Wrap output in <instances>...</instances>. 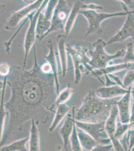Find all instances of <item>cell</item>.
Returning <instances> with one entry per match:
<instances>
[{
	"mask_svg": "<svg viewBox=\"0 0 134 151\" xmlns=\"http://www.w3.org/2000/svg\"><path fill=\"white\" fill-rule=\"evenodd\" d=\"M89 49L79 45H66L68 57L71 58L75 73V83L78 84L83 74H93L94 70L90 63L91 58L89 54Z\"/></svg>",
	"mask_w": 134,
	"mask_h": 151,
	"instance_id": "3",
	"label": "cell"
},
{
	"mask_svg": "<svg viewBox=\"0 0 134 151\" xmlns=\"http://www.w3.org/2000/svg\"><path fill=\"white\" fill-rule=\"evenodd\" d=\"M73 93L74 90L71 87L70 83H69L67 87L62 90L61 92H60L59 94H58L55 102L56 107L60 104L66 103L71 98Z\"/></svg>",
	"mask_w": 134,
	"mask_h": 151,
	"instance_id": "24",
	"label": "cell"
},
{
	"mask_svg": "<svg viewBox=\"0 0 134 151\" xmlns=\"http://www.w3.org/2000/svg\"><path fill=\"white\" fill-rule=\"evenodd\" d=\"M129 125H130V129H132L134 127V108L132 109L131 119H130V122L129 123Z\"/></svg>",
	"mask_w": 134,
	"mask_h": 151,
	"instance_id": "34",
	"label": "cell"
},
{
	"mask_svg": "<svg viewBox=\"0 0 134 151\" xmlns=\"http://www.w3.org/2000/svg\"><path fill=\"white\" fill-rule=\"evenodd\" d=\"M67 37V36L65 35H58L57 38L61 70L63 78H64L66 75L67 71L68 70V55L67 53L66 45Z\"/></svg>",
	"mask_w": 134,
	"mask_h": 151,
	"instance_id": "16",
	"label": "cell"
},
{
	"mask_svg": "<svg viewBox=\"0 0 134 151\" xmlns=\"http://www.w3.org/2000/svg\"><path fill=\"white\" fill-rule=\"evenodd\" d=\"M119 110L117 105L115 104L112 106L110 114L105 121V130L109 137L110 138L112 144L115 151H125L119 139L115 137V132L119 116Z\"/></svg>",
	"mask_w": 134,
	"mask_h": 151,
	"instance_id": "11",
	"label": "cell"
},
{
	"mask_svg": "<svg viewBox=\"0 0 134 151\" xmlns=\"http://www.w3.org/2000/svg\"><path fill=\"white\" fill-rule=\"evenodd\" d=\"M129 129H130L129 124H123L121 122L120 120L119 122H117V127L115 134V137L117 138L118 139H120L129 131Z\"/></svg>",
	"mask_w": 134,
	"mask_h": 151,
	"instance_id": "27",
	"label": "cell"
},
{
	"mask_svg": "<svg viewBox=\"0 0 134 151\" xmlns=\"http://www.w3.org/2000/svg\"><path fill=\"white\" fill-rule=\"evenodd\" d=\"M70 110V107L66 103H62L57 107L55 116L49 128L50 132H52L58 127L63 119L68 115Z\"/></svg>",
	"mask_w": 134,
	"mask_h": 151,
	"instance_id": "21",
	"label": "cell"
},
{
	"mask_svg": "<svg viewBox=\"0 0 134 151\" xmlns=\"http://www.w3.org/2000/svg\"><path fill=\"white\" fill-rule=\"evenodd\" d=\"M131 96H132L133 98V106L132 109L134 108V83L132 85L131 88Z\"/></svg>",
	"mask_w": 134,
	"mask_h": 151,
	"instance_id": "35",
	"label": "cell"
},
{
	"mask_svg": "<svg viewBox=\"0 0 134 151\" xmlns=\"http://www.w3.org/2000/svg\"><path fill=\"white\" fill-rule=\"evenodd\" d=\"M83 2V0H76L74 4L65 27L64 35L67 36L70 34V32L73 29L77 16L80 14V11L82 10Z\"/></svg>",
	"mask_w": 134,
	"mask_h": 151,
	"instance_id": "18",
	"label": "cell"
},
{
	"mask_svg": "<svg viewBox=\"0 0 134 151\" xmlns=\"http://www.w3.org/2000/svg\"><path fill=\"white\" fill-rule=\"evenodd\" d=\"M34 65L30 70L14 66L7 76L11 89L10 99L4 103L6 117L1 130V147L4 146L28 120L34 119L37 125L48 122L55 113L58 96L54 74L44 72L38 62L34 45Z\"/></svg>",
	"mask_w": 134,
	"mask_h": 151,
	"instance_id": "1",
	"label": "cell"
},
{
	"mask_svg": "<svg viewBox=\"0 0 134 151\" xmlns=\"http://www.w3.org/2000/svg\"><path fill=\"white\" fill-rule=\"evenodd\" d=\"M101 9H103V7H102L101 6L95 4H83L82 7V10H101Z\"/></svg>",
	"mask_w": 134,
	"mask_h": 151,
	"instance_id": "32",
	"label": "cell"
},
{
	"mask_svg": "<svg viewBox=\"0 0 134 151\" xmlns=\"http://www.w3.org/2000/svg\"><path fill=\"white\" fill-rule=\"evenodd\" d=\"M70 142H71V149L74 151H83L81 146L80 144V141L79 139L78 134L77 130V126L76 123L74 124L73 132L70 136Z\"/></svg>",
	"mask_w": 134,
	"mask_h": 151,
	"instance_id": "25",
	"label": "cell"
},
{
	"mask_svg": "<svg viewBox=\"0 0 134 151\" xmlns=\"http://www.w3.org/2000/svg\"><path fill=\"white\" fill-rule=\"evenodd\" d=\"M134 11L128 14L125 22L117 33L109 39L107 45L117 42H121L130 38L134 39V18L132 16Z\"/></svg>",
	"mask_w": 134,
	"mask_h": 151,
	"instance_id": "12",
	"label": "cell"
},
{
	"mask_svg": "<svg viewBox=\"0 0 134 151\" xmlns=\"http://www.w3.org/2000/svg\"><path fill=\"white\" fill-rule=\"evenodd\" d=\"M107 45V42L100 38L93 44V50H89L91 58L90 64L94 70L105 68L113 64V60L124 57L126 52L124 49L119 50L114 55H110L105 48Z\"/></svg>",
	"mask_w": 134,
	"mask_h": 151,
	"instance_id": "4",
	"label": "cell"
},
{
	"mask_svg": "<svg viewBox=\"0 0 134 151\" xmlns=\"http://www.w3.org/2000/svg\"><path fill=\"white\" fill-rule=\"evenodd\" d=\"M44 1V0H37L36 2L26 6L22 9L16 12L9 19L6 25L5 29L8 30L15 29L23 20L27 19L29 15L39 9Z\"/></svg>",
	"mask_w": 134,
	"mask_h": 151,
	"instance_id": "10",
	"label": "cell"
},
{
	"mask_svg": "<svg viewBox=\"0 0 134 151\" xmlns=\"http://www.w3.org/2000/svg\"><path fill=\"white\" fill-rule=\"evenodd\" d=\"M75 123L77 127L89 134L98 142L99 144L108 145L112 143L105 130V122L91 123L75 120Z\"/></svg>",
	"mask_w": 134,
	"mask_h": 151,
	"instance_id": "8",
	"label": "cell"
},
{
	"mask_svg": "<svg viewBox=\"0 0 134 151\" xmlns=\"http://www.w3.org/2000/svg\"><path fill=\"white\" fill-rule=\"evenodd\" d=\"M133 63H125L120 64H113L112 65H109L104 69L100 70H94V73L92 75L98 79L103 84H104L102 80L100 78L101 76L105 75L107 74H113L115 73L118 72L120 71L128 69L131 67V65Z\"/></svg>",
	"mask_w": 134,
	"mask_h": 151,
	"instance_id": "19",
	"label": "cell"
},
{
	"mask_svg": "<svg viewBox=\"0 0 134 151\" xmlns=\"http://www.w3.org/2000/svg\"><path fill=\"white\" fill-rule=\"evenodd\" d=\"M77 130L83 151H92L94 148L99 145L97 141L83 129L77 127Z\"/></svg>",
	"mask_w": 134,
	"mask_h": 151,
	"instance_id": "20",
	"label": "cell"
},
{
	"mask_svg": "<svg viewBox=\"0 0 134 151\" xmlns=\"http://www.w3.org/2000/svg\"><path fill=\"white\" fill-rule=\"evenodd\" d=\"M58 0H49L45 8L41 12L36 28V37L40 41L51 27V20Z\"/></svg>",
	"mask_w": 134,
	"mask_h": 151,
	"instance_id": "9",
	"label": "cell"
},
{
	"mask_svg": "<svg viewBox=\"0 0 134 151\" xmlns=\"http://www.w3.org/2000/svg\"><path fill=\"white\" fill-rule=\"evenodd\" d=\"M47 47L49 48V52L47 55H45L44 58L47 60V62L49 64L51 68L53 70V74L55 78L57 91L58 95L60 93V83L58 79V72H59V65H58V61L57 59L56 53L54 49L53 41L51 40L48 41Z\"/></svg>",
	"mask_w": 134,
	"mask_h": 151,
	"instance_id": "17",
	"label": "cell"
},
{
	"mask_svg": "<svg viewBox=\"0 0 134 151\" xmlns=\"http://www.w3.org/2000/svg\"><path fill=\"white\" fill-rule=\"evenodd\" d=\"M121 2L124 8V10L126 12L134 11V0H116Z\"/></svg>",
	"mask_w": 134,
	"mask_h": 151,
	"instance_id": "29",
	"label": "cell"
},
{
	"mask_svg": "<svg viewBox=\"0 0 134 151\" xmlns=\"http://www.w3.org/2000/svg\"><path fill=\"white\" fill-rule=\"evenodd\" d=\"M22 1L23 2H24V3L25 4L26 6H27L36 2L37 0H22Z\"/></svg>",
	"mask_w": 134,
	"mask_h": 151,
	"instance_id": "36",
	"label": "cell"
},
{
	"mask_svg": "<svg viewBox=\"0 0 134 151\" xmlns=\"http://www.w3.org/2000/svg\"><path fill=\"white\" fill-rule=\"evenodd\" d=\"M75 107L72 108V115L68 113L66 117L64 122L60 129V134L63 139L64 148L65 151H68V147L70 142V136L73 132L74 124L75 122Z\"/></svg>",
	"mask_w": 134,
	"mask_h": 151,
	"instance_id": "13",
	"label": "cell"
},
{
	"mask_svg": "<svg viewBox=\"0 0 134 151\" xmlns=\"http://www.w3.org/2000/svg\"><path fill=\"white\" fill-rule=\"evenodd\" d=\"M29 137L16 141L8 145L1 147V151H29L26 147L29 141Z\"/></svg>",
	"mask_w": 134,
	"mask_h": 151,
	"instance_id": "23",
	"label": "cell"
},
{
	"mask_svg": "<svg viewBox=\"0 0 134 151\" xmlns=\"http://www.w3.org/2000/svg\"><path fill=\"white\" fill-rule=\"evenodd\" d=\"M120 99H105L99 97L96 91L91 90L83 99L80 108L77 111L75 119L84 122H105L114 105Z\"/></svg>",
	"mask_w": 134,
	"mask_h": 151,
	"instance_id": "2",
	"label": "cell"
},
{
	"mask_svg": "<svg viewBox=\"0 0 134 151\" xmlns=\"http://www.w3.org/2000/svg\"><path fill=\"white\" fill-rule=\"evenodd\" d=\"M1 76L2 77H7L10 74L12 70V68L6 63L1 64Z\"/></svg>",
	"mask_w": 134,
	"mask_h": 151,
	"instance_id": "30",
	"label": "cell"
},
{
	"mask_svg": "<svg viewBox=\"0 0 134 151\" xmlns=\"http://www.w3.org/2000/svg\"><path fill=\"white\" fill-rule=\"evenodd\" d=\"M131 11H124L115 12L113 13H100L94 10H81L80 11V14L83 15L88 22V27L85 36H88L94 33L101 35L103 33V29L101 25L104 21L111 18L127 15Z\"/></svg>",
	"mask_w": 134,
	"mask_h": 151,
	"instance_id": "5",
	"label": "cell"
},
{
	"mask_svg": "<svg viewBox=\"0 0 134 151\" xmlns=\"http://www.w3.org/2000/svg\"><path fill=\"white\" fill-rule=\"evenodd\" d=\"M123 86L125 89H128L134 83V70H130L125 73L123 80Z\"/></svg>",
	"mask_w": 134,
	"mask_h": 151,
	"instance_id": "28",
	"label": "cell"
},
{
	"mask_svg": "<svg viewBox=\"0 0 134 151\" xmlns=\"http://www.w3.org/2000/svg\"><path fill=\"white\" fill-rule=\"evenodd\" d=\"M114 148L113 145L112 143L110 144H99L94 148L92 151H109Z\"/></svg>",
	"mask_w": 134,
	"mask_h": 151,
	"instance_id": "31",
	"label": "cell"
},
{
	"mask_svg": "<svg viewBox=\"0 0 134 151\" xmlns=\"http://www.w3.org/2000/svg\"><path fill=\"white\" fill-rule=\"evenodd\" d=\"M49 0H44L42 5L40 7L37 11L33 13L30 15L28 17L27 19L30 20V25L26 34L25 41H24V47L25 52L24 62H23V68H25L27 62L29 52L31 50L33 46H34L35 42L36 36V28L37 25L38 20L41 12L45 8Z\"/></svg>",
	"mask_w": 134,
	"mask_h": 151,
	"instance_id": "6",
	"label": "cell"
},
{
	"mask_svg": "<svg viewBox=\"0 0 134 151\" xmlns=\"http://www.w3.org/2000/svg\"><path fill=\"white\" fill-rule=\"evenodd\" d=\"M130 87L128 89H125L118 85L104 86L98 88L96 91V93L99 97L102 99H109L124 96L129 92Z\"/></svg>",
	"mask_w": 134,
	"mask_h": 151,
	"instance_id": "15",
	"label": "cell"
},
{
	"mask_svg": "<svg viewBox=\"0 0 134 151\" xmlns=\"http://www.w3.org/2000/svg\"><path fill=\"white\" fill-rule=\"evenodd\" d=\"M71 10L66 0H58L51 20V27L42 37L41 41L52 32L64 30Z\"/></svg>",
	"mask_w": 134,
	"mask_h": 151,
	"instance_id": "7",
	"label": "cell"
},
{
	"mask_svg": "<svg viewBox=\"0 0 134 151\" xmlns=\"http://www.w3.org/2000/svg\"><path fill=\"white\" fill-rule=\"evenodd\" d=\"M29 150L30 151H40V139L39 131L35 119L31 120L30 136L29 137Z\"/></svg>",
	"mask_w": 134,
	"mask_h": 151,
	"instance_id": "22",
	"label": "cell"
},
{
	"mask_svg": "<svg viewBox=\"0 0 134 151\" xmlns=\"http://www.w3.org/2000/svg\"><path fill=\"white\" fill-rule=\"evenodd\" d=\"M128 134L129 138V151H131L133 147L134 146V129H129L128 131Z\"/></svg>",
	"mask_w": 134,
	"mask_h": 151,
	"instance_id": "33",
	"label": "cell"
},
{
	"mask_svg": "<svg viewBox=\"0 0 134 151\" xmlns=\"http://www.w3.org/2000/svg\"><path fill=\"white\" fill-rule=\"evenodd\" d=\"M131 88L128 93L122 96V97L117 102L119 110V115L121 122L123 124H129L131 119L130 102H131Z\"/></svg>",
	"mask_w": 134,
	"mask_h": 151,
	"instance_id": "14",
	"label": "cell"
},
{
	"mask_svg": "<svg viewBox=\"0 0 134 151\" xmlns=\"http://www.w3.org/2000/svg\"><path fill=\"white\" fill-rule=\"evenodd\" d=\"M123 60V63H134V48L132 42H129L127 45Z\"/></svg>",
	"mask_w": 134,
	"mask_h": 151,
	"instance_id": "26",
	"label": "cell"
}]
</instances>
